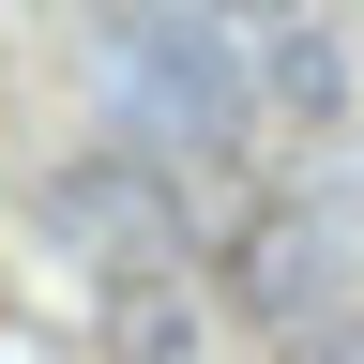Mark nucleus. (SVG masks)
I'll return each instance as SVG.
<instances>
[{
    "instance_id": "f257e3e1",
    "label": "nucleus",
    "mask_w": 364,
    "mask_h": 364,
    "mask_svg": "<svg viewBox=\"0 0 364 364\" xmlns=\"http://www.w3.org/2000/svg\"><path fill=\"white\" fill-rule=\"evenodd\" d=\"M122 76H136V107L167 136H198V152H228L243 107H258V61H228L213 16H122Z\"/></svg>"
},
{
    "instance_id": "f03ea898",
    "label": "nucleus",
    "mask_w": 364,
    "mask_h": 364,
    "mask_svg": "<svg viewBox=\"0 0 364 364\" xmlns=\"http://www.w3.org/2000/svg\"><path fill=\"white\" fill-rule=\"evenodd\" d=\"M46 228H61V243H91L107 273H182V198L136 152H107V167H76L61 198H46Z\"/></svg>"
},
{
    "instance_id": "7ed1b4c3",
    "label": "nucleus",
    "mask_w": 364,
    "mask_h": 364,
    "mask_svg": "<svg viewBox=\"0 0 364 364\" xmlns=\"http://www.w3.org/2000/svg\"><path fill=\"white\" fill-rule=\"evenodd\" d=\"M334 273H349V243L318 213H258L243 243H228V289H243L258 318H304V304H334Z\"/></svg>"
},
{
    "instance_id": "20e7f679",
    "label": "nucleus",
    "mask_w": 364,
    "mask_h": 364,
    "mask_svg": "<svg viewBox=\"0 0 364 364\" xmlns=\"http://www.w3.org/2000/svg\"><path fill=\"white\" fill-rule=\"evenodd\" d=\"M91 349H107V364H198L213 318H198L182 273H107V289H91Z\"/></svg>"
},
{
    "instance_id": "39448f33",
    "label": "nucleus",
    "mask_w": 364,
    "mask_h": 364,
    "mask_svg": "<svg viewBox=\"0 0 364 364\" xmlns=\"http://www.w3.org/2000/svg\"><path fill=\"white\" fill-rule=\"evenodd\" d=\"M258 107H289V122H349V61H334V31L258 16Z\"/></svg>"
},
{
    "instance_id": "423d86ee",
    "label": "nucleus",
    "mask_w": 364,
    "mask_h": 364,
    "mask_svg": "<svg viewBox=\"0 0 364 364\" xmlns=\"http://www.w3.org/2000/svg\"><path fill=\"white\" fill-rule=\"evenodd\" d=\"M0 364H61V349H46L31 318H16V289H0Z\"/></svg>"
}]
</instances>
